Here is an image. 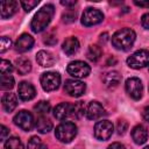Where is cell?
I'll list each match as a JSON object with an SVG mask.
<instances>
[{"instance_id":"5","label":"cell","mask_w":149,"mask_h":149,"mask_svg":"<svg viewBox=\"0 0 149 149\" xmlns=\"http://www.w3.org/2000/svg\"><path fill=\"white\" fill-rule=\"evenodd\" d=\"M113 130H114V126L111 121L101 120V121H98L95 123L93 133H94L95 139H98L100 141H106L112 136Z\"/></svg>"},{"instance_id":"37","label":"cell","mask_w":149,"mask_h":149,"mask_svg":"<svg viewBox=\"0 0 149 149\" xmlns=\"http://www.w3.org/2000/svg\"><path fill=\"white\" fill-rule=\"evenodd\" d=\"M106 149H126V148H125L123 144H121V143H119V142H114V143L109 144Z\"/></svg>"},{"instance_id":"33","label":"cell","mask_w":149,"mask_h":149,"mask_svg":"<svg viewBox=\"0 0 149 149\" xmlns=\"http://www.w3.org/2000/svg\"><path fill=\"white\" fill-rule=\"evenodd\" d=\"M128 128V123L125 121V120H119L118 121V125H116V130H118V134L119 135H122L126 133Z\"/></svg>"},{"instance_id":"22","label":"cell","mask_w":149,"mask_h":149,"mask_svg":"<svg viewBox=\"0 0 149 149\" xmlns=\"http://www.w3.org/2000/svg\"><path fill=\"white\" fill-rule=\"evenodd\" d=\"M35 127L40 133L45 134L52 129V122L48 118H45L44 115H40L35 122Z\"/></svg>"},{"instance_id":"12","label":"cell","mask_w":149,"mask_h":149,"mask_svg":"<svg viewBox=\"0 0 149 149\" xmlns=\"http://www.w3.org/2000/svg\"><path fill=\"white\" fill-rule=\"evenodd\" d=\"M85 114L90 120H98L102 115H105L106 112L101 104H99L98 101H91L85 109Z\"/></svg>"},{"instance_id":"17","label":"cell","mask_w":149,"mask_h":149,"mask_svg":"<svg viewBox=\"0 0 149 149\" xmlns=\"http://www.w3.org/2000/svg\"><path fill=\"white\" fill-rule=\"evenodd\" d=\"M121 80V76L118 71H108L104 73L102 76V81L106 87L108 88H115Z\"/></svg>"},{"instance_id":"19","label":"cell","mask_w":149,"mask_h":149,"mask_svg":"<svg viewBox=\"0 0 149 149\" xmlns=\"http://www.w3.org/2000/svg\"><path fill=\"white\" fill-rule=\"evenodd\" d=\"M36 61L43 68H50L55 64V58H54L52 54L49 51H45V50H41L37 52Z\"/></svg>"},{"instance_id":"9","label":"cell","mask_w":149,"mask_h":149,"mask_svg":"<svg viewBox=\"0 0 149 149\" xmlns=\"http://www.w3.org/2000/svg\"><path fill=\"white\" fill-rule=\"evenodd\" d=\"M125 87H126V91H127V93L129 94L130 98H133L135 100H139L142 97L143 85H142V83H141V80L139 78H136V77L128 78L126 80Z\"/></svg>"},{"instance_id":"11","label":"cell","mask_w":149,"mask_h":149,"mask_svg":"<svg viewBox=\"0 0 149 149\" xmlns=\"http://www.w3.org/2000/svg\"><path fill=\"white\" fill-rule=\"evenodd\" d=\"M86 86L83 81L77 80V79H68L64 84V91L74 98H78L85 93Z\"/></svg>"},{"instance_id":"8","label":"cell","mask_w":149,"mask_h":149,"mask_svg":"<svg viewBox=\"0 0 149 149\" xmlns=\"http://www.w3.org/2000/svg\"><path fill=\"white\" fill-rule=\"evenodd\" d=\"M13 121L19 128H21L26 132H29L34 126V118H33L31 113L28 111H24V109L16 113Z\"/></svg>"},{"instance_id":"18","label":"cell","mask_w":149,"mask_h":149,"mask_svg":"<svg viewBox=\"0 0 149 149\" xmlns=\"http://www.w3.org/2000/svg\"><path fill=\"white\" fill-rule=\"evenodd\" d=\"M132 137L136 144H143L148 139V132L147 128L142 125H137L132 130Z\"/></svg>"},{"instance_id":"15","label":"cell","mask_w":149,"mask_h":149,"mask_svg":"<svg viewBox=\"0 0 149 149\" xmlns=\"http://www.w3.org/2000/svg\"><path fill=\"white\" fill-rule=\"evenodd\" d=\"M33 45H34V38L28 34H22L21 36H19V38L14 44L15 50L19 52H26L30 50Z\"/></svg>"},{"instance_id":"26","label":"cell","mask_w":149,"mask_h":149,"mask_svg":"<svg viewBox=\"0 0 149 149\" xmlns=\"http://www.w3.org/2000/svg\"><path fill=\"white\" fill-rule=\"evenodd\" d=\"M3 149H24L21 140L19 137H9L6 142H5V146H3Z\"/></svg>"},{"instance_id":"21","label":"cell","mask_w":149,"mask_h":149,"mask_svg":"<svg viewBox=\"0 0 149 149\" xmlns=\"http://www.w3.org/2000/svg\"><path fill=\"white\" fill-rule=\"evenodd\" d=\"M78 50H79V42H78V40L76 37L71 36V37H69V38H66L64 41V43H63V51L66 55H69V56L74 55Z\"/></svg>"},{"instance_id":"10","label":"cell","mask_w":149,"mask_h":149,"mask_svg":"<svg viewBox=\"0 0 149 149\" xmlns=\"http://www.w3.org/2000/svg\"><path fill=\"white\" fill-rule=\"evenodd\" d=\"M104 20V14L95 8H87L81 15V24L90 27L100 23Z\"/></svg>"},{"instance_id":"28","label":"cell","mask_w":149,"mask_h":149,"mask_svg":"<svg viewBox=\"0 0 149 149\" xmlns=\"http://www.w3.org/2000/svg\"><path fill=\"white\" fill-rule=\"evenodd\" d=\"M27 149H47V146L42 142V140L37 136H33L28 141Z\"/></svg>"},{"instance_id":"16","label":"cell","mask_w":149,"mask_h":149,"mask_svg":"<svg viewBox=\"0 0 149 149\" xmlns=\"http://www.w3.org/2000/svg\"><path fill=\"white\" fill-rule=\"evenodd\" d=\"M17 2L16 1H13V0H7V1H2L0 3V7H1V17L2 19H8L10 16H13L16 10H17Z\"/></svg>"},{"instance_id":"14","label":"cell","mask_w":149,"mask_h":149,"mask_svg":"<svg viewBox=\"0 0 149 149\" xmlns=\"http://www.w3.org/2000/svg\"><path fill=\"white\" fill-rule=\"evenodd\" d=\"M54 116L58 120H65L69 116L73 118V112H72V104L69 102H61L58 104L55 109H54Z\"/></svg>"},{"instance_id":"7","label":"cell","mask_w":149,"mask_h":149,"mask_svg":"<svg viewBox=\"0 0 149 149\" xmlns=\"http://www.w3.org/2000/svg\"><path fill=\"white\" fill-rule=\"evenodd\" d=\"M61 76L57 72H44L41 76V85L44 91H55L59 87Z\"/></svg>"},{"instance_id":"32","label":"cell","mask_w":149,"mask_h":149,"mask_svg":"<svg viewBox=\"0 0 149 149\" xmlns=\"http://www.w3.org/2000/svg\"><path fill=\"white\" fill-rule=\"evenodd\" d=\"M0 71H1V73H9V72L13 71V65L10 64L9 61L1 59V63H0Z\"/></svg>"},{"instance_id":"20","label":"cell","mask_w":149,"mask_h":149,"mask_svg":"<svg viewBox=\"0 0 149 149\" xmlns=\"http://www.w3.org/2000/svg\"><path fill=\"white\" fill-rule=\"evenodd\" d=\"M1 102H2V107L6 112L10 113L15 109V107L17 106V98L14 93H5L2 95V99H1Z\"/></svg>"},{"instance_id":"24","label":"cell","mask_w":149,"mask_h":149,"mask_svg":"<svg viewBox=\"0 0 149 149\" xmlns=\"http://www.w3.org/2000/svg\"><path fill=\"white\" fill-rule=\"evenodd\" d=\"M101 55H102V50H101V48H100L99 45L93 44V45H90V47H88L86 56H87V58H88L90 61L97 62V61L101 57Z\"/></svg>"},{"instance_id":"27","label":"cell","mask_w":149,"mask_h":149,"mask_svg":"<svg viewBox=\"0 0 149 149\" xmlns=\"http://www.w3.org/2000/svg\"><path fill=\"white\" fill-rule=\"evenodd\" d=\"M34 111L40 114V115H44V114H48L49 111H50V104L48 101H38L35 106H34Z\"/></svg>"},{"instance_id":"23","label":"cell","mask_w":149,"mask_h":149,"mask_svg":"<svg viewBox=\"0 0 149 149\" xmlns=\"http://www.w3.org/2000/svg\"><path fill=\"white\" fill-rule=\"evenodd\" d=\"M15 65H16V71L20 74H27L31 70V63L26 57H19V58H16Z\"/></svg>"},{"instance_id":"1","label":"cell","mask_w":149,"mask_h":149,"mask_svg":"<svg viewBox=\"0 0 149 149\" xmlns=\"http://www.w3.org/2000/svg\"><path fill=\"white\" fill-rule=\"evenodd\" d=\"M55 13V7L52 5H45L43 6L33 17L30 22V28L34 33H41L43 31L50 23L52 16Z\"/></svg>"},{"instance_id":"36","label":"cell","mask_w":149,"mask_h":149,"mask_svg":"<svg viewBox=\"0 0 149 149\" xmlns=\"http://www.w3.org/2000/svg\"><path fill=\"white\" fill-rule=\"evenodd\" d=\"M8 134H9V130H8V128L6 127V126H1V141H5L6 140V137L8 136Z\"/></svg>"},{"instance_id":"6","label":"cell","mask_w":149,"mask_h":149,"mask_svg":"<svg viewBox=\"0 0 149 149\" xmlns=\"http://www.w3.org/2000/svg\"><path fill=\"white\" fill-rule=\"evenodd\" d=\"M66 71H68L69 74H71L74 78H85L90 74L91 68L85 62L74 61V62L69 63V65L66 68Z\"/></svg>"},{"instance_id":"4","label":"cell","mask_w":149,"mask_h":149,"mask_svg":"<svg viewBox=\"0 0 149 149\" xmlns=\"http://www.w3.org/2000/svg\"><path fill=\"white\" fill-rule=\"evenodd\" d=\"M127 64L132 69H141L149 65V51L146 49L135 51L127 58Z\"/></svg>"},{"instance_id":"13","label":"cell","mask_w":149,"mask_h":149,"mask_svg":"<svg viewBox=\"0 0 149 149\" xmlns=\"http://www.w3.org/2000/svg\"><path fill=\"white\" fill-rule=\"evenodd\" d=\"M17 93H19L20 99L23 100V101L31 100V99L36 95L35 87H34L30 83H28V81H21V83L19 84Z\"/></svg>"},{"instance_id":"39","label":"cell","mask_w":149,"mask_h":149,"mask_svg":"<svg viewBox=\"0 0 149 149\" xmlns=\"http://www.w3.org/2000/svg\"><path fill=\"white\" fill-rule=\"evenodd\" d=\"M134 3L136 6H140V7H147V8H149V1H134Z\"/></svg>"},{"instance_id":"34","label":"cell","mask_w":149,"mask_h":149,"mask_svg":"<svg viewBox=\"0 0 149 149\" xmlns=\"http://www.w3.org/2000/svg\"><path fill=\"white\" fill-rule=\"evenodd\" d=\"M56 42H57V38H56V36H54L52 33L48 34V35L45 36V38H44V43L48 44V45H54Z\"/></svg>"},{"instance_id":"31","label":"cell","mask_w":149,"mask_h":149,"mask_svg":"<svg viewBox=\"0 0 149 149\" xmlns=\"http://www.w3.org/2000/svg\"><path fill=\"white\" fill-rule=\"evenodd\" d=\"M12 45V41L9 37L7 36H2L0 38V52H5L7 51Z\"/></svg>"},{"instance_id":"30","label":"cell","mask_w":149,"mask_h":149,"mask_svg":"<svg viewBox=\"0 0 149 149\" xmlns=\"http://www.w3.org/2000/svg\"><path fill=\"white\" fill-rule=\"evenodd\" d=\"M76 17H77V13H76L74 10H68V12H65V13L62 15L63 22H65V23L74 22V21H76Z\"/></svg>"},{"instance_id":"41","label":"cell","mask_w":149,"mask_h":149,"mask_svg":"<svg viewBox=\"0 0 149 149\" xmlns=\"http://www.w3.org/2000/svg\"><path fill=\"white\" fill-rule=\"evenodd\" d=\"M143 149H149V146H148V147H146V148H143Z\"/></svg>"},{"instance_id":"38","label":"cell","mask_w":149,"mask_h":149,"mask_svg":"<svg viewBox=\"0 0 149 149\" xmlns=\"http://www.w3.org/2000/svg\"><path fill=\"white\" fill-rule=\"evenodd\" d=\"M142 115H143V119H144L147 122H149V106H147V107L143 109Z\"/></svg>"},{"instance_id":"2","label":"cell","mask_w":149,"mask_h":149,"mask_svg":"<svg viewBox=\"0 0 149 149\" xmlns=\"http://www.w3.org/2000/svg\"><path fill=\"white\" fill-rule=\"evenodd\" d=\"M135 38H136V34L133 29L122 28L112 36V43L116 49L126 51L132 48V45L135 42Z\"/></svg>"},{"instance_id":"29","label":"cell","mask_w":149,"mask_h":149,"mask_svg":"<svg viewBox=\"0 0 149 149\" xmlns=\"http://www.w3.org/2000/svg\"><path fill=\"white\" fill-rule=\"evenodd\" d=\"M20 3H21L22 8H23L26 12H30L31 9H34V8L40 3V1H38V0H23V1H21Z\"/></svg>"},{"instance_id":"3","label":"cell","mask_w":149,"mask_h":149,"mask_svg":"<svg viewBox=\"0 0 149 149\" xmlns=\"http://www.w3.org/2000/svg\"><path fill=\"white\" fill-rule=\"evenodd\" d=\"M77 135V126L71 121H64L56 127L55 136L63 143H70Z\"/></svg>"},{"instance_id":"40","label":"cell","mask_w":149,"mask_h":149,"mask_svg":"<svg viewBox=\"0 0 149 149\" xmlns=\"http://www.w3.org/2000/svg\"><path fill=\"white\" fill-rule=\"evenodd\" d=\"M61 3L63 6H66V7H72V6H74L77 3V1L76 0H72V1H61Z\"/></svg>"},{"instance_id":"35","label":"cell","mask_w":149,"mask_h":149,"mask_svg":"<svg viewBox=\"0 0 149 149\" xmlns=\"http://www.w3.org/2000/svg\"><path fill=\"white\" fill-rule=\"evenodd\" d=\"M141 24H142L143 28L149 29V12L142 15V17H141Z\"/></svg>"},{"instance_id":"25","label":"cell","mask_w":149,"mask_h":149,"mask_svg":"<svg viewBox=\"0 0 149 149\" xmlns=\"http://www.w3.org/2000/svg\"><path fill=\"white\" fill-rule=\"evenodd\" d=\"M14 86V78L10 74L1 73L0 77V87L1 90H10Z\"/></svg>"}]
</instances>
